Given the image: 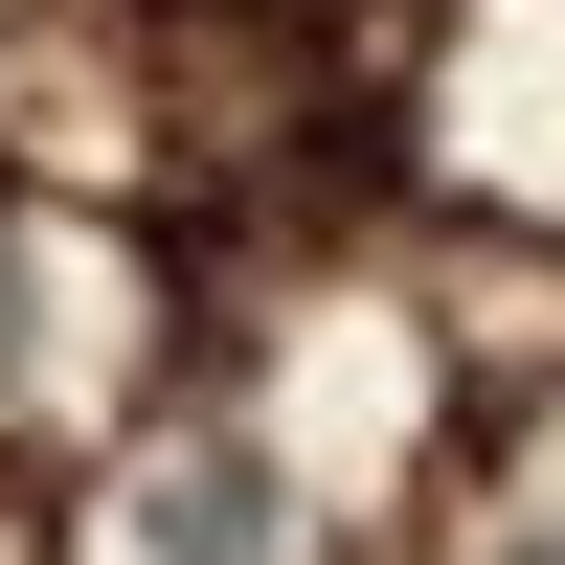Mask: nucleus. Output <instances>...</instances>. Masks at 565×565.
I'll return each instance as SVG.
<instances>
[{
  "label": "nucleus",
  "mask_w": 565,
  "mask_h": 565,
  "mask_svg": "<svg viewBox=\"0 0 565 565\" xmlns=\"http://www.w3.org/2000/svg\"><path fill=\"white\" fill-rule=\"evenodd\" d=\"M159 565H271V476H159Z\"/></svg>",
  "instance_id": "f257e3e1"
},
{
  "label": "nucleus",
  "mask_w": 565,
  "mask_h": 565,
  "mask_svg": "<svg viewBox=\"0 0 565 565\" xmlns=\"http://www.w3.org/2000/svg\"><path fill=\"white\" fill-rule=\"evenodd\" d=\"M0 317H23V249H0Z\"/></svg>",
  "instance_id": "f03ea898"
}]
</instances>
